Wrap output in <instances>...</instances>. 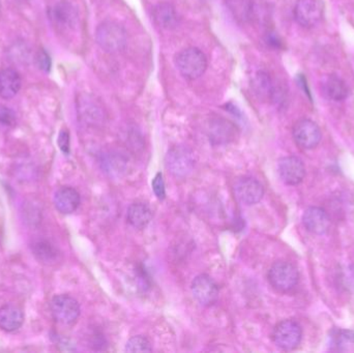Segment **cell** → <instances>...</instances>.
<instances>
[{"label": "cell", "mask_w": 354, "mask_h": 353, "mask_svg": "<svg viewBox=\"0 0 354 353\" xmlns=\"http://www.w3.org/2000/svg\"><path fill=\"white\" fill-rule=\"evenodd\" d=\"M97 45L109 53L122 51L128 41L126 29L114 21H105L97 26L95 31Z\"/></svg>", "instance_id": "cell-1"}, {"label": "cell", "mask_w": 354, "mask_h": 353, "mask_svg": "<svg viewBox=\"0 0 354 353\" xmlns=\"http://www.w3.org/2000/svg\"><path fill=\"white\" fill-rule=\"evenodd\" d=\"M176 66L181 76L187 80H196L205 73L207 59L201 50L194 47L187 48L177 54Z\"/></svg>", "instance_id": "cell-2"}, {"label": "cell", "mask_w": 354, "mask_h": 353, "mask_svg": "<svg viewBox=\"0 0 354 353\" xmlns=\"http://www.w3.org/2000/svg\"><path fill=\"white\" fill-rule=\"evenodd\" d=\"M195 164L194 151L185 145H176L166 155V167L176 178H187L193 171Z\"/></svg>", "instance_id": "cell-3"}, {"label": "cell", "mask_w": 354, "mask_h": 353, "mask_svg": "<svg viewBox=\"0 0 354 353\" xmlns=\"http://www.w3.org/2000/svg\"><path fill=\"white\" fill-rule=\"evenodd\" d=\"M299 271L288 261H277L268 271L270 285L280 292H288L299 283Z\"/></svg>", "instance_id": "cell-4"}, {"label": "cell", "mask_w": 354, "mask_h": 353, "mask_svg": "<svg viewBox=\"0 0 354 353\" xmlns=\"http://www.w3.org/2000/svg\"><path fill=\"white\" fill-rule=\"evenodd\" d=\"M50 309L53 318L60 325L66 327L75 325L80 316V305L74 298L66 294L54 296Z\"/></svg>", "instance_id": "cell-5"}, {"label": "cell", "mask_w": 354, "mask_h": 353, "mask_svg": "<svg viewBox=\"0 0 354 353\" xmlns=\"http://www.w3.org/2000/svg\"><path fill=\"white\" fill-rule=\"evenodd\" d=\"M303 337L301 325L295 321H284L277 325L272 332L274 344L282 350H293L299 345Z\"/></svg>", "instance_id": "cell-6"}, {"label": "cell", "mask_w": 354, "mask_h": 353, "mask_svg": "<svg viewBox=\"0 0 354 353\" xmlns=\"http://www.w3.org/2000/svg\"><path fill=\"white\" fill-rule=\"evenodd\" d=\"M293 139L299 147L312 149L319 144L322 131L316 122L311 120H301L295 124L292 131Z\"/></svg>", "instance_id": "cell-7"}, {"label": "cell", "mask_w": 354, "mask_h": 353, "mask_svg": "<svg viewBox=\"0 0 354 353\" xmlns=\"http://www.w3.org/2000/svg\"><path fill=\"white\" fill-rule=\"evenodd\" d=\"M192 294L201 306L210 307L218 300V287L214 279L202 274L192 282Z\"/></svg>", "instance_id": "cell-8"}, {"label": "cell", "mask_w": 354, "mask_h": 353, "mask_svg": "<svg viewBox=\"0 0 354 353\" xmlns=\"http://www.w3.org/2000/svg\"><path fill=\"white\" fill-rule=\"evenodd\" d=\"M293 12L295 20L301 26L310 28L320 22L324 10L319 0H297Z\"/></svg>", "instance_id": "cell-9"}, {"label": "cell", "mask_w": 354, "mask_h": 353, "mask_svg": "<svg viewBox=\"0 0 354 353\" xmlns=\"http://www.w3.org/2000/svg\"><path fill=\"white\" fill-rule=\"evenodd\" d=\"M234 194L239 202L254 205L260 202L264 196L263 186L253 178H241L235 182Z\"/></svg>", "instance_id": "cell-10"}, {"label": "cell", "mask_w": 354, "mask_h": 353, "mask_svg": "<svg viewBox=\"0 0 354 353\" xmlns=\"http://www.w3.org/2000/svg\"><path fill=\"white\" fill-rule=\"evenodd\" d=\"M279 175L281 180L289 186H297L303 182L306 175V168L303 161L297 157H285L279 161Z\"/></svg>", "instance_id": "cell-11"}, {"label": "cell", "mask_w": 354, "mask_h": 353, "mask_svg": "<svg viewBox=\"0 0 354 353\" xmlns=\"http://www.w3.org/2000/svg\"><path fill=\"white\" fill-rule=\"evenodd\" d=\"M100 165L110 178H120L128 171L129 159L120 151H106L102 153Z\"/></svg>", "instance_id": "cell-12"}, {"label": "cell", "mask_w": 354, "mask_h": 353, "mask_svg": "<svg viewBox=\"0 0 354 353\" xmlns=\"http://www.w3.org/2000/svg\"><path fill=\"white\" fill-rule=\"evenodd\" d=\"M303 224L308 231L322 236L330 229V220L324 209L313 207L306 209L303 215Z\"/></svg>", "instance_id": "cell-13"}, {"label": "cell", "mask_w": 354, "mask_h": 353, "mask_svg": "<svg viewBox=\"0 0 354 353\" xmlns=\"http://www.w3.org/2000/svg\"><path fill=\"white\" fill-rule=\"evenodd\" d=\"M80 194L72 187H62L54 195V205L59 213L70 215L80 205Z\"/></svg>", "instance_id": "cell-14"}, {"label": "cell", "mask_w": 354, "mask_h": 353, "mask_svg": "<svg viewBox=\"0 0 354 353\" xmlns=\"http://www.w3.org/2000/svg\"><path fill=\"white\" fill-rule=\"evenodd\" d=\"M24 323V314L19 307L4 305L0 308V329L12 333L18 331Z\"/></svg>", "instance_id": "cell-15"}, {"label": "cell", "mask_w": 354, "mask_h": 353, "mask_svg": "<svg viewBox=\"0 0 354 353\" xmlns=\"http://www.w3.org/2000/svg\"><path fill=\"white\" fill-rule=\"evenodd\" d=\"M20 74L14 68H4L0 70V97L12 99L21 88Z\"/></svg>", "instance_id": "cell-16"}, {"label": "cell", "mask_w": 354, "mask_h": 353, "mask_svg": "<svg viewBox=\"0 0 354 353\" xmlns=\"http://www.w3.org/2000/svg\"><path fill=\"white\" fill-rule=\"evenodd\" d=\"M127 219L133 227L145 229L153 219V211L147 203L137 201L129 207Z\"/></svg>", "instance_id": "cell-17"}, {"label": "cell", "mask_w": 354, "mask_h": 353, "mask_svg": "<svg viewBox=\"0 0 354 353\" xmlns=\"http://www.w3.org/2000/svg\"><path fill=\"white\" fill-rule=\"evenodd\" d=\"M324 95L335 102H342L349 95L348 85L344 80L337 75H330L324 81Z\"/></svg>", "instance_id": "cell-18"}, {"label": "cell", "mask_w": 354, "mask_h": 353, "mask_svg": "<svg viewBox=\"0 0 354 353\" xmlns=\"http://www.w3.org/2000/svg\"><path fill=\"white\" fill-rule=\"evenodd\" d=\"M235 126L225 120H216L210 124L209 139L216 144L228 143L234 138Z\"/></svg>", "instance_id": "cell-19"}, {"label": "cell", "mask_w": 354, "mask_h": 353, "mask_svg": "<svg viewBox=\"0 0 354 353\" xmlns=\"http://www.w3.org/2000/svg\"><path fill=\"white\" fill-rule=\"evenodd\" d=\"M153 18L156 24L162 28H170L176 25L177 18L176 10L170 3H160L153 8Z\"/></svg>", "instance_id": "cell-20"}, {"label": "cell", "mask_w": 354, "mask_h": 353, "mask_svg": "<svg viewBox=\"0 0 354 353\" xmlns=\"http://www.w3.org/2000/svg\"><path fill=\"white\" fill-rule=\"evenodd\" d=\"M253 85L258 97H263V99H270L274 97V90L272 79L266 73H258Z\"/></svg>", "instance_id": "cell-21"}, {"label": "cell", "mask_w": 354, "mask_h": 353, "mask_svg": "<svg viewBox=\"0 0 354 353\" xmlns=\"http://www.w3.org/2000/svg\"><path fill=\"white\" fill-rule=\"evenodd\" d=\"M52 18L59 24L70 25L76 19L74 8L68 3H60L52 10Z\"/></svg>", "instance_id": "cell-22"}, {"label": "cell", "mask_w": 354, "mask_h": 353, "mask_svg": "<svg viewBox=\"0 0 354 353\" xmlns=\"http://www.w3.org/2000/svg\"><path fill=\"white\" fill-rule=\"evenodd\" d=\"M33 252L35 256L43 263H52L57 257V251L50 242L39 240L33 246Z\"/></svg>", "instance_id": "cell-23"}, {"label": "cell", "mask_w": 354, "mask_h": 353, "mask_svg": "<svg viewBox=\"0 0 354 353\" xmlns=\"http://www.w3.org/2000/svg\"><path fill=\"white\" fill-rule=\"evenodd\" d=\"M126 352H151L153 347L147 338L143 337V336H135V337L131 338L127 343Z\"/></svg>", "instance_id": "cell-24"}, {"label": "cell", "mask_w": 354, "mask_h": 353, "mask_svg": "<svg viewBox=\"0 0 354 353\" xmlns=\"http://www.w3.org/2000/svg\"><path fill=\"white\" fill-rule=\"evenodd\" d=\"M0 124L14 126L17 124L16 113L6 106H0Z\"/></svg>", "instance_id": "cell-25"}, {"label": "cell", "mask_w": 354, "mask_h": 353, "mask_svg": "<svg viewBox=\"0 0 354 353\" xmlns=\"http://www.w3.org/2000/svg\"><path fill=\"white\" fill-rule=\"evenodd\" d=\"M153 190L156 196L160 200H164L166 197L165 184H164L163 175L162 173H158L153 180Z\"/></svg>", "instance_id": "cell-26"}, {"label": "cell", "mask_w": 354, "mask_h": 353, "mask_svg": "<svg viewBox=\"0 0 354 353\" xmlns=\"http://www.w3.org/2000/svg\"><path fill=\"white\" fill-rule=\"evenodd\" d=\"M37 64L39 68L45 73L50 72L51 70V57L46 50H39L37 55Z\"/></svg>", "instance_id": "cell-27"}, {"label": "cell", "mask_w": 354, "mask_h": 353, "mask_svg": "<svg viewBox=\"0 0 354 353\" xmlns=\"http://www.w3.org/2000/svg\"><path fill=\"white\" fill-rule=\"evenodd\" d=\"M57 143L58 145H59V149H62L66 155L70 153V134H68V131L62 130V132L59 133Z\"/></svg>", "instance_id": "cell-28"}]
</instances>
